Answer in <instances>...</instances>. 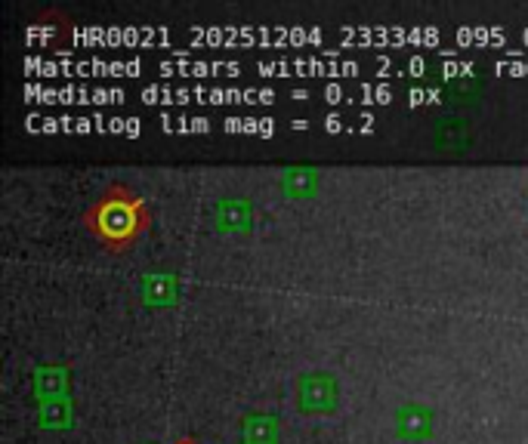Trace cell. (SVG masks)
<instances>
[{
    "label": "cell",
    "mask_w": 528,
    "mask_h": 444,
    "mask_svg": "<svg viewBox=\"0 0 528 444\" xmlns=\"http://www.w3.org/2000/svg\"><path fill=\"white\" fill-rule=\"evenodd\" d=\"M176 444H195V441H189V438H183V441H176Z\"/></svg>",
    "instance_id": "cell-2"
},
{
    "label": "cell",
    "mask_w": 528,
    "mask_h": 444,
    "mask_svg": "<svg viewBox=\"0 0 528 444\" xmlns=\"http://www.w3.org/2000/svg\"><path fill=\"white\" fill-rule=\"evenodd\" d=\"M87 232L105 250H124L149 229V210L127 185H109L84 213Z\"/></svg>",
    "instance_id": "cell-1"
}]
</instances>
